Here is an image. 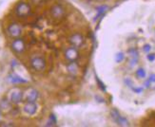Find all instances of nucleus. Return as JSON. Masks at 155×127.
<instances>
[{
	"label": "nucleus",
	"mask_w": 155,
	"mask_h": 127,
	"mask_svg": "<svg viewBox=\"0 0 155 127\" xmlns=\"http://www.w3.org/2000/svg\"><path fill=\"white\" fill-rule=\"evenodd\" d=\"M15 11L16 13V15L18 17H21V18H25L27 16H29L31 14V6L26 3L24 1H20L19 3H17V5L15 6Z\"/></svg>",
	"instance_id": "nucleus-1"
},
{
	"label": "nucleus",
	"mask_w": 155,
	"mask_h": 127,
	"mask_svg": "<svg viewBox=\"0 0 155 127\" xmlns=\"http://www.w3.org/2000/svg\"><path fill=\"white\" fill-rule=\"evenodd\" d=\"M31 68L36 71H43L46 68V61L43 57L35 56L31 59Z\"/></svg>",
	"instance_id": "nucleus-2"
},
{
	"label": "nucleus",
	"mask_w": 155,
	"mask_h": 127,
	"mask_svg": "<svg viewBox=\"0 0 155 127\" xmlns=\"http://www.w3.org/2000/svg\"><path fill=\"white\" fill-rule=\"evenodd\" d=\"M23 92L22 90H20L19 88H13L10 91V94H9V101L12 103H15V104H18L23 101Z\"/></svg>",
	"instance_id": "nucleus-3"
},
{
	"label": "nucleus",
	"mask_w": 155,
	"mask_h": 127,
	"mask_svg": "<svg viewBox=\"0 0 155 127\" xmlns=\"http://www.w3.org/2000/svg\"><path fill=\"white\" fill-rule=\"evenodd\" d=\"M65 9L61 5L56 4L51 8V16L54 20H62L65 16Z\"/></svg>",
	"instance_id": "nucleus-4"
},
{
	"label": "nucleus",
	"mask_w": 155,
	"mask_h": 127,
	"mask_svg": "<svg viewBox=\"0 0 155 127\" xmlns=\"http://www.w3.org/2000/svg\"><path fill=\"white\" fill-rule=\"evenodd\" d=\"M69 43L71 44V46L78 49V48H81V46H83L85 43V38L81 33H73L69 38Z\"/></svg>",
	"instance_id": "nucleus-5"
},
{
	"label": "nucleus",
	"mask_w": 155,
	"mask_h": 127,
	"mask_svg": "<svg viewBox=\"0 0 155 127\" xmlns=\"http://www.w3.org/2000/svg\"><path fill=\"white\" fill-rule=\"evenodd\" d=\"M64 55L68 62H75L79 58V52L77 50V48H74V46H71L65 50Z\"/></svg>",
	"instance_id": "nucleus-6"
},
{
	"label": "nucleus",
	"mask_w": 155,
	"mask_h": 127,
	"mask_svg": "<svg viewBox=\"0 0 155 127\" xmlns=\"http://www.w3.org/2000/svg\"><path fill=\"white\" fill-rule=\"evenodd\" d=\"M7 31H8V34L11 37L19 38L20 35L22 34V27L20 26L19 24H17V23H12L8 27Z\"/></svg>",
	"instance_id": "nucleus-7"
},
{
	"label": "nucleus",
	"mask_w": 155,
	"mask_h": 127,
	"mask_svg": "<svg viewBox=\"0 0 155 127\" xmlns=\"http://www.w3.org/2000/svg\"><path fill=\"white\" fill-rule=\"evenodd\" d=\"M110 115H111V118H112V119L114 122H115L118 125H120V126H129L130 125V122H129V121L126 119V118H124V117H122L120 114H119V112L116 110V109H113L111 112H110Z\"/></svg>",
	"instance_id": "nucleus-8"
},
{
	"label": "nucleus",
	"mask_w": 155,
	"mask_h": 127,
	"mask_svg": "<svg viewBox=\"0 0 155 127\" xmlns=\"http://www.w3.org/2000/svg\"><path fill=\"white\" fill-rule=\"evenodd\" d=\"M11 46H12V49L15 53H22L26 49L25 42L21 38H15Z\"/></svg>",
	"instance_id": "nucleus-9"
},
{
	"label": "nucleus",
	"mask_w": 155,
	"mask_h": 127,
	"mask_svg": "<svg viewBox=\"0 0 155 127\" xmlns=\"http://www.w3.org/2000/svg\"><path fill=\"white\" fill-rule=\"evenodd\" d=\"M38 97H39V92L35 88H30V89H28L26 91V94H25L26 102L35 103L37 101Z\"/></svg>",
	"instance_id": "nucleus-10"
},
{
	"label": "nucleus",
	"mask_w": 155,
	"mask_h": 127,
	"mask_svg": "<svg viewBox=\"0 0 155 127\" xmlns=\"http://www.w3.org/2000/svg\"><path fill=\"white\" fill-rule=\"evenodd\" d=\"M23 110L26 114L28 115H35L37 111V105L35 103H30L27 102L23 107Z\"/></svg>",
	"instance_id": "nucleus-11"
},
{
	"label": "nucleus",
	"mask_w": 155,
	"mask_h": 127,
	"mask_svg": "<svg viewBox=\"0 0 155 127\" xmlns=\"http://www.w3.org/2000/svg\"><path fill=\"white\" fill-rule=\"evenodd\" d=\"M67 69H68V72L70 74H71L72 76H75L78 73V65L75 62H70V64L67 65Z\"/></svg>",
	"instance_id": "nucleus-12"
},
{
	"label": "nucleus",
	"mask_w": 155,
	"mask_h": 127,
	"mask_svg": "<svg viewBox=\"0 0 155 127\" xmlns=\"http://www.w3.org/2000/svg\"><path fill=\"white\" fill-rule=\"evenodd\" d=\"M9 81L12 84H26L27 83L26 80H24L23 78L19 77L17 75H11L9 78Z\"/></svg>",
	"instance_id": "nucleus-13"
},
{
	"label": "nucleus",
	"mask_w": 155,
	"mask_h": 127,
	"mask_svg": "<svg viewBox=\"0 0 155 127\" xmlns=\"http://www.w3.org/2000/svg\"><path fill=\"white\" fill-rule=\"evenodd\" d=\"M96 10H97V15H96V18L95 19H98L99 17L103 16L105 13L107 12V11L109 10V7H107V5H102V6L98 7Z\"/></svg>",
	"instance_id": "nucleus-14"
},
{
	"label": "nucleus",
	"mask_w": 155,
	"mask_h": 127,
	"mask_svg": "<svg viewBox=\"0 0 155 127\" xmlns=\"http://www.w3.org/2000/svg\"><path fill=\"white\" fill-rule=\"evenodd\" d=\"M0 108L5 110V109H10L11 108V102L7 101V100H3V101L0 103Z\"/></svg>",
	"instance_id": "nucleus-15"
},
{
	"label": "nucleus",
	"mask_w": 155,
	"mask_h": 127,
	"mask_svg": "<svg viewBox=\"0 0 155 127\" xmlns=\"http://www.w3.org/2000/svg\"><path fill=\"white\" fill-rule=\"evenodd\" d=\"M136 76L139 78V79H144L146 78V71L144 68H138L136 70Z\"/></svg>",
	"instance_id": "nucleus-16"
},
{
	"label": "nucleus",
	"mask_w": 155,
	"mask_h": 127,
	"mask_svg": "<svg viewBox=\"0 0 155 127\" xmlns=\"http://www.w3.org/2000/svg\"><path fill=\"white\" fill-rule=\"evenodd\" d=\"M127 52H129L130 58H138L139 53H138V50L136 49H129Z\"/></svg>",
	"instance_id": "nucleus-17"
},
{
	"label": "nucleus",
	"mask_w": 155,
	"mask_h": 127,
	"mask_svg": "<svg viewBox=\"0 0 155 127\" xmlns=\"http://www.w3.org/2000/svg\"><path fill=\"white\" fill-rule=\"evenodd\" d=\"M125 59V54L123 52H118L115 55V62L116 63H121Z\"/></svg>",
	"instance_id": "nucleus-18"
},
{
	"label": "nucleus",
	"mask_w": 155,
	"mask_h": 127,
	"mask_svg": "<svg viewBox=\"0 0 155 127\" xmlns=\"http://www.w3.org/2000/svg\"><path fill=\"white\" fill-rule=\"evenodd\" d=\"M96 81H97V83H98V84H99V87L102 89L103 91H106V87H105V84L100 81V80L96 77Z\"/></svg>",
	"instance_id": "nucleus-19"
},
{
	"label": "nucleus",
	"mask_w": 155,
	"mask_h": 127,
	"mask_svg": "<svg viewBox=\"0 0 155 127\" xmlns=\"http://www.w3.org/2000/svg\"><path fill=\"white\" fill-rule=\"evenodd\" d=\"M150 49H151V46H150V45H149V44L145 45V46H144V48H143V50H144L145 52H150Z\"/></svg>",
	"instance_id": "nucleus-20"
},
{
	"label": "nucleus",
	"mask_w": 155,
	"mask_h": 127,
	"mask_svg": "<svg viewBox=\"0 0 155 127\" xmlns=\"http://www.w3.org/2000/svg\"><path fill=\"white\" fill-rule=\"evenodd\" d=\"M147 60H149V61H150V62H153L154 60H155V54H149L147 56Z\"/></svg>",
	"instance_id": "nucleus-21"
},
{
	"label": "nucleus",
	"mask_w": 155,
	"mask_h": 127,
	"mask_svg": "<svg viewBox=\"0 0 155 127\" xmlns=\"http://www.w3.org/2000/svg\"><path fill=\"white\" fill-rule=\"evenodd\" d=\"M149 80L150 81V83H155V74H150Z\"/></svg>",
	"instance_id": "nucleus-22"
},
{
	"label": "nucleus",
	"mask_w": 155,
	"mask_h": 127,
	"mask_svg": "<svg viewBox=\"0 0 155 127\" xmlns=\"http://www.w3.org/2000/svg\"><path fill=\"white\" fill-rule=\"evenodd\" d=\"M133 91H134V92H136V93H141V92L143 91V88H142V87H139V88L134 87V88H133Z\"/></svg>",
	"instance_id": "nucleus-23"
},
{
	"label": "nucleus",
	"mask_w": 155,
	"mask_h": 127,
	"mask_svg": "<svg viewBox=\"0 0 155 127\" xmlns=\"http://www.w3.org/2000/svg\"><path fill=\"white\" fill-rule=\"evenodd\" d=\"M145 85H146V87H150V80H147V81L145 83Z\"/></svg>",
	"instance_id": "nucleus-24"
}]
</instances>
